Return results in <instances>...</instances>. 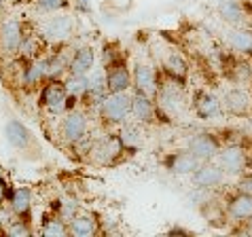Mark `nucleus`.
I'll return each mask as SVG.
<instances>
[{
	"label": "nucleus",
	"instance_id": "8",
	"mask_svg": "<svg viewBox=\"0 0 252 237\" xmlns=\"http://www.w3.org/2000/svg\"><path fill=\"white\" fill-rule=\"evenodd\" d=\"M134 85V76H131L125 59H119L115 64L106 66V91L108 93H121Z\"/></svg>",
	"mask_w": 252,
	"mask_h": 237
},
{
	"label": "nucleus",
	"instance_id": "31",
	"mask_svg": "<svg viewBox=\"0 0 252 237\" xmlns=\"http://www.w3.org/2000/svg\"><path fill=\"white\" fill-rule=\"evenodd\" d=\"M244 144H246V142H244ZM246 148L250 150V155H252V142H250V144H246Z\"/></svg>",
	"mask_w": 252,
	"mask_h": 237
},
{
	"label": "nucleus",
	"instance_id": "21",
	"mask_svg": "<svg viewBox=\"0 0 252 237\" xmlns=\"http://www.w3.org/2000/svg\"><path fill=\"white\" fill-rule=\"evenodd\" d=\"M11 210L17 218H28L32 210V195L28 189H17L11 197ZM30 222V220H28Z\"/></svg>",
	"mask_w": 252,
	"mask_h": 237
},
{
	"label": "nucleus",
	"instance_id": "5",
	"mask_svg": "<svg viewBox=\"0 0 252 237\" xmlns=\"http://www.w3.org/2000/svg\"><path fill=\"white\" fill-rule=\"evenodd\" d=\"M225 176L227 172L222 170V165L219 161H201L199 167L191 174V180L195 186L199 189H208V191H214L216 186H220L225 182Z\"/></svg>",
	"mask_w": 252,
	"mask_h": 237
},
{
	"label": "nucleus",
	"instance_id": "12",
	"mask_svg": "<svg viewBox=\"0 0 252 237\" xmlns=\"http://www.w3.org/2000/svg\"><path fill=\"white\" fill-rule=\"evenodd\" d=\"M24 36L26 34H24L22 24L17 19H6L2 28H0V47H2V51L9 55L17 53L24 43Z\"/></svg>",
	"mask_w": 252,
	"mask_h": 237
},
{
	"label": "nucleus",
	"instance_id": "32",
	"mask_svg": "<svg viewBox=\"0 0 252 237\" xmlns=\"http://www.w3.org/2000/svg\"><path fill=\"white\" fill-rule=\"evenodd\" d=\"M248 91H250V95H252V81H250V89H248Z\"/></svg>",
	"mask_w": 252,
	"mask_h": 237
},
{
	"label": "nucleus",
	"instance_id": "30",
	"mask_svg": "<svg viewBox=\"0 0 252 237\" xmlns=\"http://www.w3.org/2000/svg\"><path fill=\"white\" fill-rule=\"evenodd\" d=\"M4 199H6V184L4 180H0V206L4 204Z\"/></svg>",
	"mask_w": 252,
	"mask_h": 237
},
{
	"label": "nucleus",
	"instance_id": "6",
	"mask_svg": "<svg viewBox=\"0 0 252 237\" xmlns=\"http://www.w3.org/2000/svg\"><path fill=\"white\" fill-rule=\"evenodd\" d=\"M222 106L231 117L244 118L252 115V95L244 87H231L222 97Z\"/></svg>",
	"mask_w": 252,
	"mask_h": 237
},
{
	"label": "nucleus",
	"instance_id": "15",
	"mask_svg": "<svg viewBox=\"0 0 252 237\" xmlns=\"http://www.w3.org/2000/svg\"><path fill=\"white\" fill-rule=\"evenodd\" d=\"M216 11H219V15L233 28H246L248 11H246V6H244L240 0H219Z\"/></svg>",
	"mask_w": 252,
	"mask_h": 237
},
{
	"label": "nucleus",
	"instance_id": "23",
	"mask_svg": "<svg viewBox=\"0 0 252 237\" xmlns=\"http://www.w3.org/2000/svg\"><path fill=\"white\" fill-rule=\"evenodd\" d=\"M68 227H70V235H74V237H92L97 231L95 220L89 218V216H74L68 222Z\"/></svg>",
	"mask_w": 252,
	"mask_h": 237
},
{
	"label": "nucleus",
	"instance_id": "9",
	"mask_svg": "<svg viewBox=\"0 0 252 237\" xmlns=\"http://www.w3.org/2000/svg\"><path fill=\"white\" fill-rule=\"evenodd\" d=\"M131 76H134V87L136 91L149 95V97H155L159 95V81H157V72L155 68L149 66V64H136L134 72H131Z\"/></svg>",
	"mask_w": 252,
	"mask_h": 237
},
{
	"label": "nucleus",
	"instance_id": "18",
	"mask_svg": "<svg viewBox=\"0 0 252 237\" xmlns=\"http://www.w3.org/2000/svg\"><path fill=\"white\" fill-rule=\"evenodd\" d=\"M227 43L235 53L244 55V58H252V30L246 28H233L227 34Z\"/></svg>",
	"mask_w": 252,
	"mask_h": 237
},
{
	"label": "nucleus",
	"instance_id": "26",
	"mask_svg": "<svg viewBox=\"0 0 252 237\" xmlns=\"http://www.w3.org/2000/svg\"><path fill=\"white\" fill-rule=\"evenodd\" d=\"M66 89L70 97L79 100L81 95L87 93V74H70V79L66 81Z\"/></svg>",
	"mask_w": 252,
	"mask_h": 237
},
{
	"label": "nucleus",
	"instance_id": "34",
	"mask_svg": "<svg viewBox=\"0 0 252 237\" xmlns=\"http://www.w3.org/2000/svg\"><path fill=\"white\" fill-rule=\"evenodd\" d=\"M248 2H252V0H248Z\"/></svg>",
	"mask_w": 252,
	"mask_h": 237
},
{
	"label": "nucleus",
	"instance_id": "17",
	"mask_svg": "<svg viewBox=\"0 0 252 237\" xmlns=\"http://www.w3.org/2000/svg\"><path fill=\"white\" fill-rule=\"evenodd\" d=\"M94 64H95L94 47H81V49H76V53L70 58L68 72L70 74H89L94 70Z\"/></svg>",
	"mask_w": 252,
	"mask_h": 237
},
{
	"label": "nucleus",
	"instance_id": "4",
	"mask_svg": "<svg viewBox=\"0 0 252 237\" xmlns=\"http://www.w3.org/2000/svg\"><path fill=\"white\" fill-rule=\"evenodd\" d=\"M222 140L216 134H210V131H201V134H195L187 140V150H191L199 161H212V159L219 157V152L222 150Z\"/></svg>",
	"mask_w": 252,
	"mask_h": 237
},
{
	"label": "nucleus",
	"instance_id": "24",
	"mask_svg": "<svg viewBox=\"0 0 252 237\" xmlns=\"http://www.w3.org/2000/svg\"><path fill=\"white\" fill-rule=\"evenodd\" d=\"M40 233H43L45 237H66V235H70V227L66 225V220L58 214V216H53V218L45 220Z\"/></svg>",
	"mask_w": 252,
	"mask_h": 237
},
{
	"label": "nucleus",
	"instance_id": "10",
	"mask_svg": "<svg viewBox=\"0 0 252 237\" xmlns=\"http://www.w3.org/2000/svg\"><path fill=\"white\" fill-rule=\"evenodd\" d=\"M199 159L193 155L191 150H176V152H172V155H167L165 157V170L170 172V174H176V176H191V174L199 167Z\"/></svg>",
	"mask_w": 252,
	"mask_h": 237
},
{
	"label": "nucleus",
	"instance_id": "3",
	"mask_svg": "<svg viewBox=\"0 0 252 237\" xmlns=\"http://www.w3.org/2000/svg\"><path fill=\"white\" fill-rule=\"evenodd\" d=\"M68 89L66 83H62L60 79H47V83L43 85V91H40V104L49 110L51 115H60L68 110Z\"/></svg>",
	"mask_w": 252,
	"mask_h": 237
},
{
	"label": "nucleus",
	"instance_id": "7",
	"mask_svg": "<svg viewBox=\"0 0 252 237\" xmlns=\"http://www.w3.org/2000/svg\"><path fill=\"white\" fill-rule=\"evenodd\" d=\"M4 136H6V140H9L11 146H15L17 150H22V155L24 152H36L38 150V144H36V138L32 136V131L26 127L24 123H19V121H9L6 123V127H4Z\"/></svg>",
	"mask_w": 252,
	"mask_h": 237
},
{
	"label": "nucleus",
	"instance_id": "16",
	"mask_svg": "<svg viewBox=\"0 0 252 237\" xmlns=\"http://www.w3.org/2000/svg\"><path fill=\"white\" fill-rule=\"evenodd\" d=\"M131 115H134L140 123H144V125H149L155 121V117H157V106H155V100L149 95H144V93H140L136 91L134 97H131Z\"/></svg>",
	"mask_w": 252,
	"mask_h": 237
},
{
	"label": "nucleus",
	"instance_id": "2",
	"mask_svg": "<svg viewBox=\"0 0 252 237\" xmlns=\"http://www.w3.org/2000/svg\"><path fill=\"white\" fill-rule=\"evenodd\" d=\"M131 97L127 91H121V93H108L106 97L102 100L100 104V117L104 123H110V125H117V123H123L125 118L131 115Z\"/></svg>",
	"mask_w": 252,
	"mask_h": 237
},
{
	"label": "nucleus",
	"instance_id": "1",
	"mask_svg": "<svg viewBox=\"0 0 252 237\" xmlns=\"http://www.w3.org/2000/svg\"><path fill=\"white\" fill-rule=\"evenodd\" d=\"M216 159H219V163L227 174L240 176V174L252 170V155L244 142H233V144L222 146V150L219 152Z\"/></svg>",
	"mask_w": 252,
	"mask_h": 237
},
{
	"label": "nucleus",
	"instance_id": "11",
	"mask_svg": "<svg viewBox=\"0 0 252 237\" xmlns=\"http://www.w3.org/2000/svg\"><path fill=\"white\" fill-rule=\"evenodd\" d=\"M87 131V117L81 110H68V115L62 121V136L70 144H76L85 138Z\"/></svg>",
	"mask_w": 252,
	"mask_h": 237
},
{
	"label": "nucleus",
	"instance_id": "25",
	"mask_svg": "<svg viewBox=\"0 0 252 237\" xmlns=\"http://www.w3.org/2000/svg\"><path fill=\"white\" fill-rule=\"evenodd\" d=\"M68 66H70V61L66 59V51L53 53L51 58L47 59V74H49V79H58V76L64 72Z\"/></svg>",
	"mask_w": 252,
	"mask_h": 237
},
{
	"label": "nucleus",
	"instance_id": "20",
	"mask_svg": "<svg viewBox=\"0 0 252 237\" xmlns=\"http://www.w3.org/2000/svg\"><path fill=\"white\" fill-rule=\"evenodd\" d=\"M163 70H165V74L170 76V79H172L174 83L183 85V83L187 81L189 66H187V61L183 59V55H178V53H170V55L165 58V61H163Z\"/></svg>",
	"mask_w": 252,
	"mask_h": 237
},
{
	"label": "nucleus",
	"instance_id": "14",
	"mask_svg": "<svg viewBox=\"0 0 252 237\" xmlns=\"http://www.w3.org/2000/svg\"><path fill=\"white\" fill-rule=\"evenodd\" d=\"M225 210H227V216H231V218L237 220V222L250 220L252 218V195H246V193H242V191H235L229 197Z\"/></svg>",
	"mask_w": 252,
	"mask_h": 237
},
{
	"label": "nucleus",
	"instance_id": "33",
	"mask_svg": "<svg viewBox=\"0 0 252 237\" xmlns=\"http://www.w3.org/2000/svg\"><path fill=\"white\" fill-rule=\"evenodd\" d=\"M2 4H4V0H0V9H2Z\"/></svg>",
	"mask_w": 252,
	"mask_h": 237
},
{
	"label": "nucleus",
	"instance_id": "13",
	"mask_svg": "<svg viewBox=\"0 0 252 237\" xmlns=\"http://www.w3.org/2000/svg\"><path fill=\"white\" fill-rule=\"evenodd\" d=\"M193 110L199 118L210 121V118L219 117L222 113V106H220L219 97H216L214 93L206 91V89H197L195 95H193Z\"/></svg>",
	"mask_w": 252,
	"mask_h": 237
},
{
	"label": "nucleus",
	"instance_id": "27",
	"mask_svg": "<svg viewBox=\"0 0 252 237\" xmlns=\"http://www.w3.org/2000/svg\"><path fill=\"white\" fill-rule=\"evenodd\" d=\"M6 233L13 235V237H30L32 235V229H30V222L19 218V220H13L9 229H6Z\"/></svg>",
	"mask_w": 252,
	"mask_h": 237
},
{
	"label": "nucleus",
	"instance_id": "29",
	"mask_svg": "<svg viewBox=\"0 0 252 237\" xmlns=\"http://www.w3.org/2000/svg\"><path fill=\"white\" fill-rule=\"evenodd\" d=\"M38 6L43 11H58L62 6H66V0H38Z\"/></svg>",
	"mask_w": 252,
	"mask_h": 237
},
{
	"label": "nucleus",
	"instance_id": "19",
	"mask_svg": "<svg viewBox=\"0 0 252 237\" xmlns=\"http://www.w3.org/2000/svg\"><path fill=\"white\" fill-rule=\"evenodd\" d=\"M72 28H74V22L70 17H66V15L55 17L45 28V38H49L51 43H62V40H66L70 34H72Z\"/></svg>",
	"mask_w": 252,
	"mask_h": 237
},
{
	"label": "nucleus",
	"instance_id": "22",
	"mask_svg": "<svg viewBox=\"0 0 252 237\" xmlns=\"http://www.w3.org/2000/svg\"><path fill=\"white\" fill-rule=\"evenodd\" d=\"M49 79L47 74V59H34L28 64V68L24 70L22 83L24 85H40V81Z\"/></svg>",
	"mask_w": 252,
	"mask_h": 237
},
{
	"label": "nucleus",
	"instance_id": "28",
	"mask_svg": "<svg viewBox=\"0 0 252 237\" xmlns=\"http://www.w3.org/2000/svg\"><path fill=\"white\" fill-rule=\"evenodd\" d=\"M237 191L252 195V170L240 174V180H237Z\"/></svg>",
	"mask_w": 252,
	"mask_h": 237
}]
</instances>
